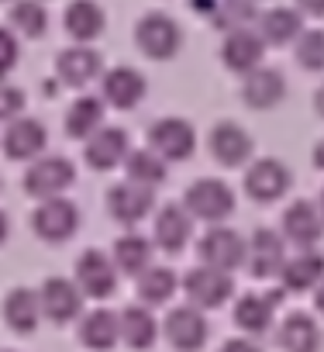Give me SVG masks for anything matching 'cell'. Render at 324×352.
Wrapping results in <instances>:
<instances>
[{"instance_id":"ab89813d","label":"cell","mask_w":324,"mask_h":352,"mask_svg":"<svg viewBox=\"0 0 324 352\" xmlns=\"http://www.w3.org/2000/svg\"><path fill=\"white\" fill-rule=\"evenodd\" d=\"M221 352H262L252 338H228L224 345H221Z\"/></svg>"},{"instance_id":"9a60e30c","label":"cell","mask_w":324,"mask_h":352,"mask_svg":"<svg viewBox=\"0 0 324 352\" xmlns=\"http://www.w3.org/2000/svg\"><path fill=\"white\" fill-rule=\"evenodd\" d=\"M148 94V83L138 69L131 66H114L100 76V100L107 107H117V111H131L141 97Z\"/></svg>"},{"instance_id":"f35d334b","label":"cell","mask_w":324,"mask_h":352,"mask_svg":"<svg viewBox=\"0 0 324 352\" xmlns=\"http://www.w3.org/2000/svg\"><path fill=\"white\" fill-rule=\"evenodd\" d=\"M18 59H21V42H18V35H14L11 28L0 25V80H4V76L18 66Z\"/></svg>"},{"instance_id":"ba28073f","label":"cell","mask_w":324,"mask_h":352,"mask_svg":"<svg viewBox=\"0 0 324 352\" xmlns=\"http://www.w3.org/2000/svg\"><path fill=\"white\" fill-rule=\"evenodd\" d=\"M107 211L117 225L135 228L155 211V190H148L141 184H131V180H121L107 190Z\"/></svg>"},{"instance_id":"44dd1931","label":"cell","mask_w":324,"mask_h":352,"mask_svg":"<svg viewBox=\"0 0 324 352\" xmlns=\"http://www.w3.org/2000/svg\"><path fill=\"white\" fill-rule=\"evenodd\" d=\"M190 232H194V218L187 214L183 204H166L159 214H155V239L152 245H159L162 252H183L187 242H190Z\"/></svg>"},{"instance_id":"7a4b0ae2","label":"cell","mask_w":324,"mask_h":352,"mask_svg":"<svg viewBox=\"0 0 324 352\" xmlns=\"http://www.w3.org/2000/svg\"><path fill=\"white\" fill-rule=\"evenodd\" d=\"M183 208L194 221H207V225H224V218L235 211V190L224 180L204 176V180L187 187Z\"/></svg>"},{"instance_id":"74e56055","label":"cell","mask_w":324,"mask_h":352,"mask_svg":"<svg viewBox=\"0 0 324 352\" xmlns=\"http://www.w3.org/2000/svg\"><path fill=\"white\" fill-rule=\"evenodd\" d=\"M25 90L8 83V80H0V121H14L25 114Z\"/></svg>"},{"instance_id":"7dc6e473","label":"cell","mask_w":324,"mask_h":352,"mask_svg":"<svg viewBox=\"0 0 324 352\" xmlns=\"http://www.w3.org/2000/svg\"><path fill=\"white\" fill-rule=\"evenodd\" d=\"M317 208H321V214H324V190H321V201H317Z\"/></svg>"},{"instance_id":"603a6c76","label":"cell","mask_w":324,"mask_h":352,"mask_svg":"<svg viewBox=\"0 0 324 352\" xmlns=\"http://www.w3.org/2000/svg\"><path fill=\"white\" fill-rule=\"evenodd\" d=\"M62 25H66V35L76 42V45H90L104 35L107 28V14L97 0H73L62 14Z\"/></svg>"},{"instance_id":"5bb4252c","label":"cell","mask_w":324,"mask_h":352,"mask_svg":"<svg viewBox=\"0 0 324 352\" xmlns=\"http://www.w3.org/2000/svg\"><path fill=\"white\" fill-rule=\"evenodd\" d=\"M128 152H131V142H128V131L124 128H97L90 138H86V145H83V159H86V166L90 169H97V173H107V169H114V166H121L124 159H128Z\"/></svg>"},{"instance_id":"83f0119b","label":"cell","mask_w":324,"mask_h":352,"mask_svg":"<svg viewBox=\"0 0 324 352\" xmlns=\"http://www.w3.org/2000/svg\"><path fill=\"white\" fill-rule=\"evenodd\" d=\"M4 321L18 331V335H32L42 321V304H38V290L32 287H14L8 297H4Z\"/></svg>"},{"instance_id":"6da1fadb","label":"cell","mask_w":324,"mask_h":352,"mask_svg":"<svg viewBox=\"0 0 324 352\" xmlns=\"http://www.w3.org/2000/svg\"><path fill=\"white\" fill-rule=\"evenodd\" d=\"M76 180V166L66 155H38L32 159V166L25 169V194L35 201H49V197H62Z\"/></svg>"},{"instance_id":"d4e9b609","label":"cell","mask_w":324,"mask_h":352,"mask_svg":"<svg viewBox=\"0 0 324 352\" xmlns=\"http://www.w3.org/2000/svg\"><path fill=\"white\" fill-rule=\"evenodd\" d=\"M255 32H259V38L266 45H276V49L279 45H290L303 32V14L297 8H269L266 14H259Z\"/></svg>"},{"instance_id":"ee69618b","label":"cell","mask_w":324,"mask_h":352,"mask_svg":"<svg viewBox=\"0 0 324 352\" xmlns=\"http://www.w3.org/2000/svg\"><path fill=\"white\" fill-rule=\"evenodd\" d=\"M314 307H317V314H324V280L314 287Z\"/></svg>"},{"instance_id":"836d02e7","label":"cell","mask_w":324,"mask_h":352,"mask_svg":"<svg viewBox=\"0 0 324 352\" xmlns=\"http://www.w3.org/2000/svg\"><path fill=\"white\" fill-rule=\"evenodd\" d=\"M121 166H124V173H128L131 184H141V187H148V190H155L162 180H166V162H162L152 148H135V152H128V159H124Z\"/></svg>"},{"instance_id":"c3c4849f","label":"cell","mask_w":324,"mask_h":352,"mask_svg":"<svg viewBox=\"0 0 324 352\" xmlns=\"http://www.w3.org/2000/svg\"><path fill=\"white\" fill-rule=\"evenodd\" d=\"M0 4H4V0H0Z\"/></svg>"},{"instance_id":"7c38bea8","label":"cell","mask_w":324,"mask_h":352,"mask_svg":"<svg viewBox=\"0 0 324 352\" xmlns=\"http://www.w3.org/2000/svg\"><path fill=\"white\" fill-rule=\"evenodd\" d=\"M38 304H42V318H49L56 324H66V321L80 318L83 294H80L76 280H69V276H49L38 287Z\"/></svg>"},{"instance_id":"9c48e42d","label":"cell","mask_w":324,"mask_h":352,"mask_svg":"<svg viewBox=\"0 0 324 352\" xmlns=\"http://www.w3.org/2000/svg\"><path fill=\"white\" fill-rule=\"evenodd\" d=\"M76 287H80L83 297L107 300L117 290V266H114V259L107 252H100V249L80 252V259H76Z\"/></svg>"},{"instance_id":"3957f363","label":"cell","mask_w":324,"mask_h":352,"mask_svg":"<svg viewBox=\"0 0 324 352\" xmlns=\"http://www.w3.org/2000/svg\"><path fill=\"white\" fill-rule=\"evenodd\" d=\"M135 45H138L148 59H155V63L173 59V56L180 52V45H183V28H180L170 14L152 11V14H145V18L135 25Z\"/></svg>"},{"instance_id":"e0dca14e","label":"cell","mask_w":324,"mask_h":352,"mask_svg":"<svg viewBox=\"0 0 324 352\" xmlns=\"http://www.w3.org/2000/svg\"><path fill=\"white\" fill-rule=\"evenodd\" d=\"M266 59V42L259 38L255 28H238V32H228L224 35V45H221V63L231 69V73H252L259 69Z\"/></svg>"},{"instance_id":"2e32d148","label":"cell","mask_w":324,"mask_h":352,"mask_svg":"<svg viewBox=\"0 0 324 352\" xmlns=\"http://www.w3.org/2000/svg\"><path fill=\"white\" fill-rule=\"evenodd\" d=\"M324 235V214L314 201L300 197L283 211V239L297 242L300 249H314Z\"/></svg>"},{"instance_id":"5b68a950","label":"cell","mask_w":324,"mask_h":352,"mask_svg":"<svg viewBox=\"0 0 324 352\" xmlns=\"http://www.w3.org/2000/svg\"><path fill=\"white\" fill-rule=\"evenodd\" d=\"M180 287H183L187 300H190L197 311L224 307V304L235 297V280H231V273H224V270H211V266H194V270L183 276Z\"/></svg>"},{"instance_id":"8d00e7d4","label":"cell","mask_w":324,"mask_h":352,"mask_svg":"<svg viewBox=\"0 0 324 352\" xmlns=\"http://www.w3.org/2000/svg\"><path fill=\"white\" fill-rule=\"evenodd\" d=\"M297 45V63L307 73H324V28H307L300 32Z\"/></svg>"},{"instance_id":"7bdbcfd3","label":"cell","mask_w":324,"mask_h":352,"mask_svg":"<svg viewBox=\"0 0 324 352\" xmlns=\"http://www.w3.org/2000/svg\"><path fill=\"white\" fill-rule=\"evenodd\" d=\"M8 235H11V218H8V211H0V245L8 242Z\"/></svg>"},{"instance_id":"7402d4cb","label":"cell","mask_w":324,"mask_h":352,"mask_svg":"<svg viewBox=\"0 0 324 352\" xmlns=\"http://www.w3.org/2000/svg\"><path fill=\"white\" fill-rule=\"evenodd\" d=\"M286 97V76L273 66H259L252 73H245V83H242V100L255 111H269L276 107L279 100Z\"/></svg>"},{"instance_id":"60d3db41","label":"cell","mask_w":324,"mask_h":352,"mask_svg":"<svg viewBox=\"0 0 324 352\" xmlns=\"http://www.w3.org/2000/svg\"><path fill=\"white\" fill-rule=\"evenodd\" d=\"M297 11L310 18H324V0H297Z\"/></svg>"},{"instance_id":"cb8c5ba5","label":"cell","mask_w":324,"mask_h":352,"mask_svg":"<svg viewBox=\"0 0 324 352\" xmlns=\"http://www.w3.org/2000/svg\"><path fill=\"white\" fill-rule=\"evenodd\" d=\"M279 276H283V290L307 294L324 280V256L314 252V249H300L297 256H286Z\"/></svg>"},{"instance_id":"f1b7e54d","label":"cell","mask_w":324,"mask_h":352,"mask_svg":"<svg viewBox=\"0 0 324 352\" xmlns=\"http://www.w3.org/2000/svg\"><path fill=\"white\" fill-rule=\"evenodd\" d=\"M80 342L93 352H107L114 349V342H121V328H117V314L107 307H93L80 318Z\"/></svg>"},{"instance_id":"f6af8a7d","label":"cell","mask_w":324,"mask_h":352,"mask_svg":"<svg viewBox=\"0 0 324 352\" xmlns=\"http://www.w3.org/2000/svg\"><path fill=\"white\" fill-rule=\"evenodd\" d=\"M314 166H317V169H324V138L314 145Z\"/></svg>"},{"instance_id":"30bf717a","label":"cell","mask_w":324,"mask_h":352,"mask_svg":"<svg viewBox=\"0 0 324 352\" xmlns=\"http://www.w3.org/2000/svg\"><path fill=\"white\" fill-rule=\"evenodd\" d=\"M162 331H166V338L176 352H197V349H204V342L211 335V324H207L204 311H197L194 304H180L166 314Z\"/></svg>"},{"instance_id":"4dcf8cb0","label":"cell","mask_w":324,"mask_h":352,"mask_svg":"<svg viewBox=\"0 0 324 352\" xmlns=\"http://www.w3.org/2000/svg\"><path fill=\"white\" fill-rule=\"evenodd\" d=\"M104 114H107V104L100 97H93V94L76 97L66 111V135L86 142L97 128H104Z\"/></svg>"},{"instance_id":"d6a6232c","label":"cell","mask_w":324,"mask_h":352,"mask_svg":"<svg viewBox=\"0 0 324 352\" xmlns=\"http://www.w3.org/2000/svg\"><path fill=\"white\" fill-rule=\"evenodd\" d=\"M273 314H276V307H273V300H269L266 294H245V297H238V304H235V324H238L242 331H248V335L269 331Z\"/></svg>"},{"instance_id":"4316f807","label":"cell","mask_w":324,"mask_h":352,"mask_svg":"<svg viewBox=\"0 0 324 352\" xmlns=\"http://www.w3.org/2000/svg\"><path fill=\"white\" fill-rule=\"evenodd\" d=\"M117 328H121V342L128 349H152L159 338V321L152 314V307L145 304H131L117 314Z\"/></svg>"},{"instance_id":"ac0fdd59","label":"cell","mask_w":324,"mask_h":352,"mask_svg":"<svg viewBox=\"0 0 324 352\" xmlns=\"http://www.w3.org/2000/svg\"><path fill=\"white\" fill-rule=\"evenodd\" d=\"M56 73L66 87H76L83 90L86 83H93L97 76H104V59L97 49L90 45H69L56 56Z\"/></svg>"},{"instance_id":"4fadbf2b","label":"cell","mask_w":324,"mask_h":352,"mask_svg":"<svg viewBox=\"0 0 324 352\" xmlns=\"http://www.w3.org/2000/svg\"><path fill=\"white\" fill-rule=\"evenodd\" d=\"M293 184L290 169L279 162V159H255L248 169H245V194L259 204H273L279 201Z\"/></svg>"},{"instance_id":"8fae6325","label":"cell","mask_w":324,"mask_h":352,"mask_svg":"<svg viewBox=\"0 0 324 352\" xmlns=\"http://www.w3.org/2000/svg\"><path fill=\"white\" fill-rule=\"evenodd\" d=\"M286 263V239L273 228H259L252 232V239L245 242V266L252 276L266 280V276H279Z\"/></svg>"},{"instance_id":"d6986e66","label":"cell","mask_w":324,"mask_h":352,"mask_svg":"<svg viewBox=\"0 0 324 352\" xmlns=\"http://www.w3.org/2000/svg\"><path fill=\"white\" fill-rule=\"evenodd\" d=\"M45 145H49V131H45V124L38 121V118H14V121H8V131H4V152L11 155V159H18V162H32V159H38L42 152H45Z\"/></svg>"},{"instance_id":"277c9868","label":"cell","mask_w":324,"mask_h":352,"mask_svg":"<svg viewBox=\"0 0 324 352\" xmlns=\"http://www.w3.org/2000/svg\"><path fill=\"white\" fill-rule=\"evenodd\" d=\"M32 228L42 242L49 245H59V242H69L76 232H80V208L62 194V197H49V201H38L35 214H32Z\"/></svg>"},{"instance_id":"e575fe53","label":"cell","mask_w":324,"mask_h":352,"mask_svg":"<svg viewBox=\"0 0 324 352\" xmlns=\"http://www.w3.org/2000/svg\"><path fill=\"white\" fill-rule=\"evenodd\" d=\"M259 0H218V8L211 14L218 32H238V28H255L259 21Z\"/></svg>"},{"instance_id":"52a82bcc","label":"cell","mask_w":324,"mask_h":352,"mask_svg":"<svg viewBox=\"0 0 324 352\" xmlns=\"http://www.w3.org/2000/svg\"><path fill=\"white\" fill-rule=\"evenodd\" d=\"M197 252H200V266H211V270L231 273V270L245 266V239L228 225H211L200 235Z\"/></svg>"},{"instance_id":"d590c367","label":"cell","mask_w":324,"mask_h":352,"mask_svg":"<svg viewBox=\"0 0 324 352\" xmlns=\"http://www.w3.org/2000/svg\"><path fill=\"white\" fill-rule=\"evenodd\" d=\"M11 32L25 38H42L49 32V11L42 0H14L11 8Z\"/></svg>"},{"instance_id":"f546056e","label":"cell","mask_w":324,"mask_h":352,"mask_svg":"<svg viewBox=\"0 0 324 352\" xmlns=\"http://www.w3.org/2000/svg\"><path fill=\"white\" fill-rule=\"evenodd\" d=\"M152 256H155V245H152V239H145V235H138V232H124L117 242H114V266L121 270V273H128V276H138V273H145L148 266H152Z\"/></svg>"},{"instance_id":"1f68e13d","label":"cell","mask_w":324,"mask_h":352,"mask_svg":"<svg viewBox=\"0 0 324 352\" xmlns=\"http://www.w3.org/2000/svg\"><path fill=\"white\" fill-rule=\"evenodd\" d=\"M135 280H138V304H145V307L170 304L173 294H176V287H180V280H176V273L170 266H148Z\"/></svg>"},{"instance_id":"484cf974","label":"cell","mask_w":324,"mask_h":352,"mask_svg":"<svg viewBox=\"0 0 324 352\" xmlns=\"http://www.w3.org/2000/svg\"><path fill=\"white\" fill-rule=\"evenodd\" d=\"M279 345L283 352H321V324L307 314V311H293L279 321Z\"/></svg>"},{"instance_id":"8992f818","label":"cell","mask_w":324,"mask_h":352,"mask_svg":"<svg viewBox=\"0 0 324 352\" xmlns=\"http://www.w3.org/2000/svg\"><path fill=\"white\" fill-rule=\"evenodd\" d=\"M148 148L162 162H183L197 148V131L187 118H159L148 128Z\"/></svg>"},{"instance_id":"ffe728a7","label":"cell","mask_w":324,"mask_h":352,"mask_svg":"<svg viewBox=\"0 0 324 352\" xmlns=\"http://www.w3.org/2000/svg\"><path fill=\"white\" fill-rule=\"evenodd\" d=\"M252 148H255V142H252V135H248L242 124H235V121L214 124V131H211V155H214L221 166L235 169V166L248 162V159H252Z\"/></svg>"},{"instance_id":"b9f144b4","label":"cell","mask_w":324,"mask_h":352,"mask_svg":"<svg viewBox=\"0 0 324 352\" xmlns=\"http://www.w3.org/2000/svg\"><path fill=\"white\" fill-rule=\"evenodd\" d=\"M190 8H194L197 14L211 18V14H214V8H218V0H190Z\"/></svg>"},{"instance_id":"bcb514c9","label":"cell","mask_w":324,"mask_h":352,"mask_svg":"<svg viewBox=\"0 0 324 352\" xmlns=\"http://www.w3.org/2000/svg\"><path fill=\"white\" fill-rule=\"evenodd\" d=\"M314 107H317V114L324 118V83L317 87V94H314Z\"/></svg>"}]
</instances>
